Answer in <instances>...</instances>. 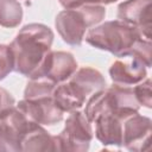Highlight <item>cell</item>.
I'll list each match as a JSON object with an SVG mask.
<instances>
[{"label": "cell", "mask_w": 152, "mask_h": 152, "mask_svg": "<svg viewBox=\"0 0 152 152\" xmlns=\"http://www.w3.org/2000/svg\"><path fill=\"white\" fill-rule=\"evenodd\" d=\"M52 30L44 24H27L17 33L10 44L14 59V71L36 80L38 71L51 51Z\"/></svg>", "instance_id": "obj_1"}, {"label": "cell", "mask_w": 152, "mask_h": 152, "mask_svg": "<svg viewBox=\"0 0 152 152\" xmlns=\"http://www.w3.org/2000/svg\"><path fill=\"white\" fill-rule=\"evenodd\" d=\"M106 80L100 71L83 66L77 69L68 82H62L55 87L53 101L63 113H70L80 109L89 95L106 88Z\"/></svg>", "instance_id": "obj_2"}, {"label": "cell", "mask_w": 152, "mask_h": 152, "mask_svg": "<svg viewBox=\"0 0 152 152\" xmlns=\"http://www.w3.org/2000/svg\"><path fill=\"white\" fill-rule=\"evenodd\" d=\"M57 84L44 80H31L24 90V99L17 107L31 120L40 125H55L63 120V112L53 101V89Z\"/></svg>", "instance_id": "obj_3"}, {"label": "cell", "mask_w": 152, "mask_h": 152, "mask_svg": "<svg viewBox=\"0 0 152 152\" xmlns=\"http://www.w3.org/2000/svg\"><path fill=\"white\" fill-rule=\"evenodd\" d=\"M140 104L138 103L133 88L128 86L113 84L91 94L84 109V115L89 122L103 114H115L122 119L138 113Z\"/></svg>", "instance_id": "obj_4"}, {"label": "cell", "mask_w": 152, "mask_h": 152, "mask_svg": "<svg viewBox=\"0 0 152 152\" xmlns=\"http://www.w3.org/2000/svg\"><path fill=\"white\" fill-rule=\"evenodd\" d=\"M106 17V8L100 4H84L80 7L66 8L55 19V26L62 39L69 45H81L86 31L99 25Z\"/></svg>", "instance_id": "obj_5"}, {"label": "cell", "mask_w": 152, "mask_h": 152, "mask_svg": "<svg viewBox=\"0 0 152 152\" xmlns=\"http://www.w3.org/2000/svg\"><path fill=\"white\" fill-rule=\"evenodd\" d=\"M139 38L142 37L135 27L119 19L96 25L86 34V42L89 45L108 51L116 57H127Z\"/></svg>", "instance_id": "obj_6"}, {"label": "cell", "mask_w": 152, "mask_h": 152, "mask_svg": "<svg viewBox=\"0 0 152 152\" xmlns=\"http://www.w3.org/2000/svg\"><path fill=\"white\" fill-rule=\"evenodd\" d=\"M37 122L17 106L0 112V151H21V145Z\"/></svg>", "instance_id": "obj_7"}, {"label": "cell", "mask_w": 152, "mask_h": 152, "mask_svg": "<svg viewBox=\"0 0 152 152\" xmlns=\"http://www.w3.org/2000/svg\"><path fill=\"white\" fill-rule=\"evenodd\" d=\"M93 137L94 134L89 120L86 118L84 113L78 109L70 112L63 131L58 135H55L58 151L72 152L88 151Z\"/></svg>", "instance_id": "obj_8"}, {"label": "cell", "mask_w": 152, "mask_h": 152, "mask_svg": "<svg viewBox=\"0 0 152 152\" xmlns=\"http://www.w3.org/2000/svg\"><path fill=\"white\" fill-rule=\"evenodd\" d=\"M151 0H126L118 7V19L135 27L142 38L151 40Z\"/></svg>", "instance_id": "obj_9"}, {"label": "cell", "mask_w": 152, "mask_h": 152, "mask_svg": "<svg viewBox=\"0 0 152 152\" xmlns=\"http://www.w3.org/2000/svg\"><path fill=\"white\" fill-rule=\"evenodd\" d=\"M76 70L77 62L70 52L50 51L46 55L36 80L44 78L55 84H59L68 81Z\"/></svg>", "instance_id": "obj_10"}, {"label": "cell", "mask_w": 152, "mask_h": 152, "mask_svg": "<svg viewBox=\"0 0 152 152\" xmlns=\"http://www.w3.org/2000/svg\"><path fill=\"white\" fill-rule=\"evenodd\" d=\"M152 132V121L150 118L135 113L124 121L122 146L129 151L148 150Z\"/></svg>", "instance_id": "obj_11"}, {"label": "cell", "mask_w": 152, "mask_h": 152, "mask_svg": "<svg viewBox=\"0 0 152 152\" xmlns=\"http://www.w3.org/2000/svg\"><path fill=\"white\" fill-rule=\"evenodd\" d=\"M128 61L118 59L109 68V76L114 84L133 86L140 83L147 76L146 66L137 58L128 57Z\"/></svg>", "instance_id": "obj_12"}, {"label": "cell", "mask_w": 152, "mask_h": 152, "mask_svg": "<svg viewBox=\"0 0 152 152\" xmlns=\"http://www.w3.org/2000/svg\"><path fill=\"white\" fill-rule=\"evenodd\" d=\"M125 119L115 114H103L95 119V137L104 146H122Z\"/></svg>", "instance_id": "obj_13"}, {"label": "cell", "mask_w": 152, "mask_h": 152, "mask_svg": "<svg viewBox=\"0 0 152 152\" xmlns=\"http://www.w3.org/2000/svg\"><path fill=\"white\" fill-rule=\"evenodd\" d=\"M23 20V7L18 0H0V26L17 27Z\"/></svg>", "instance_id": "obj_14"}, {"label": "cell", "mask_w": 152, "mask_h": 152, "mask_svg": "<svg viewBox=\"0 0 152 152\" xmlns=\"http://www.w3.org/2000/svg\"><path fill=\"white\" fill-rule=\"evenodd\" d=\"M151 40L150 39H145V38H139L137 40V43L133 45V48L131 49L127 57H133L139 59L146 68L151 66Z\"/></svg>", "instance_id": "obj_15"}, {"label": "cell", "mask_w": 152, "mask_h": 152, "mask_svg": "<svg viewBox=\"0 0 152 152\" xmlns=\"http://www.w3.org/2000/svg\"><path fill=\"white\" fill-rule=\"evenodd\" d=\"M134 96L140 106L146 108L152 107V91H151V78H145L138 86L133 88Z\"/></svg>", "instance_id": "obj_16"}, {"label": "cell", "mask_w": 152, "mask_h": 152, "mask_svg": "<svg viewBox=\"0 0 152 152\" xmlns=\"http://www.w3.org/2000/svg\"><path fill=\"white\" fill-rule=\"evenodd\" d=\"M14 70V59L10 45L0 44V81Z\"/></svg>", "instance_id": "obj_17"}, {"label": "cell", "mask_w": 152, "mask_h": 152, "mask_svg": "<svg viewBox=\"0 0 152 152\" xmlns=\"http://www.w3.org/2000/svg\"><path fill=\"white\" fill-rule=\"evenodd\" d=\"M12 106H14L13 96L6 89L0 87V112L8 107H12Z\"/></svg>", "instance_id": "obj_18"}, {"label": "cell", "mask_w": 152, "mask_h": 152, "mask_svg": "<svg viewBox=\"0 0 152 152\" xmlns=\"http://www.w3.org/2000/svg\"><path fill=\"white\" fill-rule=\"evenodd\" d=\"M59 4L66 10V8H75V7H80L84 4L88 2V0H58Z\"/></svg>", "instance_id": "obj_19"}, {"label": "cell", "mask_w": 152, "mask_h": 152, "mask_svg": "<svg viewBox=\"0 0 152 152\" xmlns=\"http://www.w3.org/2000/svg\"><path fill=\"white\" fill-rule=\"evenodd\" d=\"M118 0H88L89 4H112Z\"/></svg>", "instance_id": "obj_20"}]
</instances>
